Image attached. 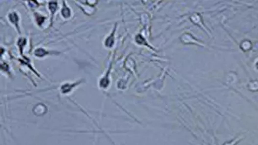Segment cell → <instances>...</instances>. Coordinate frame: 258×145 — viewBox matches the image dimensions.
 Here are the masks:
<instances>
[{"mask_svg": "<svg viewBox=\"0 0 258 145\" xmlns=\"http://www.w3.org/2000/svg\"><path fill=\"white\" fill-rule=\"evenodd\" d=\"M62 15L65 16V18L66 17H68V16H70V11L68 9V8H63V10H62Z\"/></svg>", "mask_w": 258, "mask_h": 145, "instance_id": "cell-1", "label": "cell"}, {"mask_svg": "<svg viewBox=\"0 0 258 145\" xmlns=\"http://www.w3.org/2000/svg\"><path fill=\"white\" fill-rule=\"evenodd\" d=\"M45 53H46L45 52L43 49H38V50H37V51L35 52L36 55H37V56H40V57L44 56Z\"/></svg>", "mask_w": 258, "mask_h": 145, "instance_id": "cell-2", "label": "cell"}]
</instances>
